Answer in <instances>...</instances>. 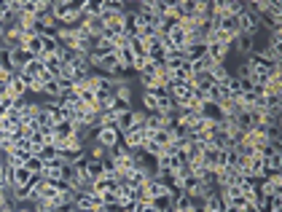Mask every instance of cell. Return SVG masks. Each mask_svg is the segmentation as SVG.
I'll use <instances>...</instances> for the list:
<instances>
[{
    "label": "cell",
    "instance_id": "cell-9",
    "mask_svg": "<svg viewBox=\"0 0 282 212\" xmlns=\"http://www.w3.org/2000/svg\"><path fill=\"white\" fill-rule=\"evenodd\" d=\"M229 54H231L229 46H221V43H215V41L207 43V57L213 59L215 65H218V62H229Z\"/></svg>",
    "mask_w": 282,
    "mask_h": 212
},
{
    "label": "cell",
    "instance_id": "cell-16",
    "mask_svg": "<svg viewBox=\"0 0 282 212\" xmlns=\"http://www.w3.org/2000/svg\"><path fill=\"white\" fill-rule=\"evenodd\" d=\"M70 11H73V0H54L51 3V17L57 22H62Z\"/></svg>",
    "mask_w": 282,
    "mask_h": 212
},
{
    "label": "cell",
    "instance_id": "cell-40",
    "mask_svg": "<svg viewBox=\"0 0 282 212\" xmlns=\"http://www.w3.org/2000/svg\"><path fill=\"white\" fill-rule=\"evenodd\" d=\"M14 105H17V99H14V97H3V99H0V119H6V116L11 113Z\"/></svg>",
    "mask_w": 282,
    "mask_h": 212
},
{
    "label": "cell",
    "instance_id": "cell-21",
    "mask_svg": "<svg viewBox=\"0 0 282 212\" xmlns=\"http://www.w3.org/2000/svg\"><path fill=\"white\" fill-rule=\"evenodd\" d=\"M124 35H127V38H137V35H140L135 11H127V14H124Z\"/></svg>",
    "mask_w": 282,
    "mask_h": 212
},
{
    "label": "cell",
    "instance_id": "cell-17",
    "mask_svg": "<svg viewBox=\"0 0 282 212\" xmlns=\"http://www.w3.org/2000/svg\"><path fill=\"white\" fill-rule=\"evenodd\" d=\"M81 14H83L86 19L103 17V14H105V3H97V0H83V3H81Z\"/></svg>",
    "mask_w": 282,
    "mask_h": 212
},
{
    "label": "cell",
    "instance_id": "cell-5",
    "mask_svg": "<svg viewBox=\"0 0 282 212\" xmlns=\"http://www.w3.org/2000/svg\"><path fill=\"white\" fill-rule=\"evenodd\" d=\"M191 91H194V83H172L169 86V97H172L175 105H188Z\"/></svg>",
    "mask_w": 282,
    "mask_h": 212
},
{
    "label": "cell",
    "instance_id": "cell-22",
    "mask_svg": "<svg viewBox=\"0 0 282 212\" xmlns=\"http://www.w3.org/2000/svg\"><path fill=\"white\" fill-rule=\"evenodd\" d=\"M132 127H135V111L129 108V111L119 113V119H116V129H119L121 135H124V132H129Z\"/></svg>",
    "mask_w": 282,
    "mask_h": 212
},
{
    "label": "cell",
    "instance_id": "cell-47",
    "mask_svg": "<svg viewBox=\"0 0 282 212\" xmlns=\"http://www.w3.org/2000/svg\"><path fill=\"white\" fill-rule=\"evenodd\" d=\"M148 62H151L148 57H135V65H132V70H135V73H143V67L148 65Z\"/></svg>",
    "mask_w": 282,
    "mask_h": 212
},
{
    "label": "cell",
    "instance_id": "cell-23",
    "mask_svg": "<svg viewBox=\"0 0 282 212\" xmlns=\"http://www.w3.org/2000/svg\"><path fill=\"white\" fill-rule=\"evenodd\" d=\"M30 177H33V172L27 167H14V180H11V188H22L30 183Z\"/></svg>",
    "mask_w": 282,
    "mask_h": 212
},
{
    "label": "cell",
    "instance_id": "cell-44",
    "mask_svg": "<svg viewBox=\"0 0 282 212\" xmlns=\"http://www.w3.org/2000/svg\"><path fill=\"white\" fill-rule=\"evenodd\" d=\"M143 111L145 113H153L156 111V97H153V94H145L143 91Z\"/></svg>",
    "mask_w": 282,
    "mask_h": 212
},
{
    "label": "cell",
    "instance_id": "cell-42",
    "mask_svg": "<svg viewBox=\"0 0 282 212\" xmlns=\"http://www.w3.org/2000/svg\"><path fill=\"white\" fill-rule=\"evenodd\" d=\"M25 167L33 172V175H38V172H43V159H41V156H33V159H30Z\"/></svg>",
    "mask_w": 282,
    "mask_h": 212
},
{
    "label": "cell",
    "instance_id": "cell-39",
    "mask_svg": "<svg viewBox=\"0 0 282 212\" xmlns=\"http://www.w3.org/2000/svg\"><path fill=\"white\" fill-rule=\"evenodd\" d=\"M22 17H38V0H22Z\"/></svg>",
    "mask_w": 282,
    "mask_h": 212
},
{
    "label": "cell",
    "instance_id": "cell-50",
    "mask_svg": "<svg viewBox=\"0 0 282 212\" xmlns=\"http://www.w3.org/2000/svg\"><path fill=\"white\" fill-rule=\"evenodd\" d=\"M81 212H100V209H81Z\"/></svg>",
    "mask_w": 282,
    "mask_h": 212
},
{
    "label": "cell",
    "instance_id": "cell-10",
    "mask_svg": "<svg viewBox=\"0 0 282 212\" xmlns=\"http://www.w3.org/2000/svg\"><path fill=\"white\" fill-rule=\"evenodd\" d=\"M145 132L143 129H129V132H124L121 135V145H127V148H143L145 143Z\"/></svg>",
    "mask_w": 282,
    "mask_h": 212
},
{
    "label": "cell",
    "instance_id": "cell-14",
    "mask_svg": "<svg viewBox=\"0 0 282 212\" xmlns=\"http://www.w3.org/2000/svg\"><path fill=\"white\" fill-rule=\"evenodd\" d=\"M258 191H261L263 196H277V193H282V177H263Z\"/></svg>",
    "mask_w": 282,
    "mask_h": 212
},
{
    "label": "cell",
    "instance_id": "cell-29",
    "mask_svg": "<svg viewBox=\"0 0 282 212\" xmlns=\"http://www.w3.org/2000/svg\"><path fill=\"white\" fill-rule=\"evenodd\" d=\"M263 172H266V159L263 156H250V175H255V177H263Z\"/></svg>",
    "mask_w": 282,
    "mask_h": 212
},
{
    "label": "cell",
    "instance_id": "cell-19",
    "mask_svg": "<svg viewBox=\"0 0 282 212\" xmlns=\"http://www.w3.org/2000/svg\"><path fill=\"white\" fill-rule=\"evenodd\" d=\"M73 127H75V124L70 121V119H65V121H57V124H54V135H57V140H59V143H65L67 137H73Z\"/></svg>",
    "mask_w": 282,
    "mask_h": 212
},
{
    "label": "cell",
    "instance_id": "cell-28",
    "mask_svg": "<svg viewBox=\"0 0 282 212\" xmlns=\"http://www.w3.org/2000/svg\"><path fill=\"white\" fill-rule=\"evenodd\" d=\"M172 83H191V65H188V62H185V65L183 67H180V70H172ZM169 83V86H172Z\"/></svg>",
    "mask_w": 282,
    "mask_h": 212
},
{
    "label": "cell",
    "instance_id": "cell-45",
    "mask_svg": "<svg viewBox=\"0 0 282 212\" xmlns=\"http://www.w3.org/2000/svg\"><path fill=\"white\" fill-rule=\"evenodd\" d=\"M124 145L119 143V145H113V148H108V159H113V161H119V159H124Z\"/></svg>",
    "mask_w": 282,
    "mask_h": 212
},
{
    "label": "cell",
    "instance_id": "cell-24",
    "mask_svg": "<svg viewBox=\"0 0 282 212\" xmlns=\"http://www.w3.org/2000/svg\"><path fill=\"white\" fill-rule=\"evenodd\" d=\"M25 49L33 54V57H41V54H43V35H30V38H25Z\"/></svg>",
    "mask_w": 282,
    "mask_h": 212
},
{
    "label": "cell",
    "instance_id": "cell-13",
    "mask_svg": "<svg viewBox=\"0 0 282 212\" xmlns=\"http://www.w3.org/2000/svg\"><path fill=\"white\" fill-rule=\"evenodd\" d=\"M199 113L205 116L207 121H213V124H221V121H223V111H221V105H215V102H210V99L199 108Z\"/></svg>",
    "mask_w": 282,
    "mask_h": 212
},
{
    "label": "cell",
    "instance_id": "cell-27",
    "mask_svg": "<svg viewBox=\"0 0 282 212\" xmlns=\"http://www.w3.org/2000/svg\"><path fill=\"white\" fill-rule=\"evenodd\" d=\"M148 140H151V143H156V145L164 151V148L172 143V135H169V129H159V132H151V135H148Z\"/></svg>",
    "mask_w": 282,
    "mask_h": 212
},
{
    "label": "cell",
    "instance_id": "cell-46",
    "mask_svg": "<svg viewBox=\"0 0 282 212\" xmlns=\"http://www.w3.org/2000/svg\"><path fill=\"white\" fill-rule=\"evenodd\" d=\"M108 191V177H100L91 183V193H105Z\"/></svg>",
    "mask_w": 282,
    "mask_h": 212
},
{
    "label": "cell",
    "instance_id": "cell-48",
    "mask_svg": "<svg viewBox=\"0 0 282 212\" xmlns=\"http://www.w3.org/2000/svg\"><path fill=\"white\" fill-rule=\"evenodd\" d=\"M3 169H6V161H0V183H3Z\"/></svg>",
    "mask_w": 282,
    "mask_h": 212
},
{
    "label": "cell",
    "instance_id": "cell-30",
    "mask_svg": "<svg viewBox=\"0 0 282 212\" xmlns=\"http://www.w3.org/2000/svg\"><path fill=\"white\" fill-rule=\"evenodd\" d=\"M210 75H213L215 83H221V81H226V78L231 75V70H229L226 62H218V65H213V70H210Z\"/></svg>",
    "mask_w": 282,
    "mask_h": 212
},
{
    "label": "cell",
    "instance_id": "cell-4",
    "mask_svg": "<svg viewBox=\"0 0 282 212\" xmlns=\"http://www.w3.org/2000/svg\"><path fill=\"white\" fill-rule=\"evenodd\" d=\"M183 54H185L188 62H197V59H202L207 54V43H202V41H197V38L188 35V43L183 46Z\"/></svg>",
    "mask_w": 282,
    "mask_h": 212
},
{
    "label": "cell",
    "instance_id": "cell-12",
    "mask_svg": "<svg viewBox=\"0 0 282 212\" xmlns=\"http://www.w3.org/2000/svg\"><path fill=\"white\" fill-rule=\"evenodd\" d=\"M261 105L271 113H282V94L279 91H263L261 97Z\"/></svg>",
    "mask_w": 282,
    "mask_h": 212
},
{
    "label": "cell",
    "instance_id": "cell-32",
    "mask_svg": "<svg viewBox=\"0 0 282 212\" xmlns=\"http://www.w3.org/2000/svg\"><path fill=\"white\" fill-rule=\"evenodd\" d=\"M116 57H119V65L129 73L132 65H135V54H132L129 49H119V51H116Z\"/></svg>",
    "mask_w": 282,
    "mask_h": 212
},
{
    "label": "cell",
    "instance_id": "cell-37",
    "mask_svg": "<svg viewBox=\"0 0 282 212\" xmlns=\"http://www.w3.org/2000/svg\"><path fill=\"white\" fill-rule=\"evenodd\" d=\"M105 3V11H111V14H127V3L124 0H103Z\"/></svg>",
    "mask_w": 282,
    "mask_h": 212
},
{
    "label": "cell",
    "instance_id": "cell-26",
    "mask_svg": "<svg viewBox=\"0 0 282 212\" xmlns=\"http://www.w3.org/2000/svg\"><path fill=\"white\" fill-rule=\"evenodd\" d=\"M86 177H89V180H100V177H105V164H103V161L89 159V164H86Z\"/></svg>",
    "mask_w": 282,
    "mask_h": 212
},
{
    "label": "cell",
    "instance_id": "cell-38",
    "mask_svg": "<svg viewBox=\"0 0 282 212\" xmlns=\"http://www.w3.org/2000/svg\"><path fill=\"white\" fill-rule=\"evenodd\" d=\"M57 51H59L57 38H43V54H41V57H54Z\"/></svg>",
    "mask_w": 282,
    "mask_h": 212
},
{
    "label": "cell",
    "instance_id": "cell-8",
    "mask_svg": "<svg viewBox=\"0 0 282 212\" xmlns=\"http://www.w3.org/2000/svg\"><path fill=\"white\" fill-rule=\"evenodd\" d=\"M33 59H35V57H33V54H30V51L25 49V46H22V49H14V51H11V65H14V73L25 70V67H27Z\"/></svg>",
    "mask_w": 282,
    "mask_h": 212
},
{
    "label": "cell",
    "instance_id": "cell-49",
    "mask_svg": "<svg viewBox=\"0 0 282 212\" xmlns=\"http://www.w3.org/2000/svg\"><path fill=\"white\" fill-rule=\"evenodd\" d=\"M223 212H239V209H237V207H226Z\"/></svg>",
    "mask_w": 282,
    "mask_h": 212
},
{
    "label": "cell",
    "instance_id": "cell-7",
    "mask_svg": "<svg viewBox=\"0 0 282 212\" xmlns=\"http://www.w3.org/2000/svg\"><path fill=\"white\" fill-rule=\"evenodd\" d=\"M231 51L242 54V57H250V54L255 51V38L253 35H237L234 38V49Z\"/></svg>",
    "mask_w": 282,
    "mask_h": 212
},
{
    "label": "cell",
    "instance_id": "cell-11",
    "mask_svg": "<svg viewBox=\"0 0 282 212\" xmlns=\"http://www.w3.org/2000/svg\"><path fill=\"white\" fill-rule=\"evenodd\" d=\"M172 14H175L180 22L191 19L194 17V0H175V3H172Z\"/></svg>",
    "mask_w": 282,
    "mask_h": 212
},
{
    "label": "cell",
    "instance_id": "cell-15",
    "mask_svg": "<svg viewBox=\"0 0 282 212\" xmlns=\"http://www.w3.org/2000/svg\"><path fill=\"white\" fill-rule=\"evenodd\" d=\"M143 191L148 193V199H156V196L169 193V185L164 183V180H148V183L143 185Z\"/></svg>",
    "mask_w": 282,
    "mask_h": 212
},
{
    "label": "cell",
    "instance_id": "cell-34",
    "mask_svg": "<svg viewBox=\"0 0 282 212\" xmlns=\"http://www.w3.org/2000/svg\"><path fill=\"white\" fill-rule=\"evenodd\" d=\"M59 145H62V143H59ZM59 145H43V148H41V153H38V156H41L43 161H51V159H62V156H59Z\"/></svg>",
    "mask_w": 282,
    "mask_h": 212
},
{
    "label": "cell",
    "instance_id": "cell-3",
    "mask_svg": "<svg viewBox=\"0 0 282 212\" xmlns=\"http://www.w3.org/2000/svg\"><path fill=\"white\" fill-rule=\"evenodd\" d=\"M94 143H100L103 148H113V145L121 143V132L116 127H103L97 135H94Z\"/></svg>",
    "mask_w": 282,
    "mask_h": 212
},
{
    "label": "cell",
    "instance_id": "cell-43",
    "mask_svg": "<svg viewBox=\"0 0 282 212\" xmlns=\"http://www.w3.org/2000/svg\"><path fill=\"white\" fill-rule=\"evenodd\" d=\"M27 94H38V97H43V81H41V78H33V81H30Z\"/></svg>",
    "mask_w": 282,
    "mask_h": 212
},
{
    "label": "cell",
    "instance_id": "cell-36",
    "mask_svg": "<svg viewBox=\"0 0 282 212\" xmlns=\"http://www.w3.org/2000/svg\"><path fill=\"white\" fill-rule=\"evenodd\" d=\"M151 204H153V207L159 209V212H167V209L172 207V196H169V193H164V196H156V199H151Z\"/></svg>",
    "mask_w": 282,
    "mask_h": 212
},
{
    "label": "cell",
    "instance_id": "cell-31",
    "mask_svg": "<svg viewBox=\"0 0 282 212\" xmlns=\"http://www.w3.org/2000/svg\"><path fill=\"white\" fill-rule=\"evenodd\" d=\"M43 62H46V57H35V59H33V62H30V65L25 67V73H27L30 78H41V73L46 70Z\"/></svg>",
    "mask_w": 282,
    "mask_h": 212
},
{
    "label": "cell",
    "instance_id": "cell-33",
    "mask_svg": "<svg viewBox=\"0 0 282 212\" xmlns=\"http://www.w3.org/2000/svg\"><path fill=\"white\" fill-rule=\"evenodd\" d=\"M43 65H46V70H49V73H51L54 78H59V75H62V62H59L57 54H54V57H46Z\"/></svg>",
    "mask_w": 282,
    "mask_h": 212
},
{
    "label": "cell",
    "instance_id": "cell-1",
    "mask_svg": "<svg viewBox=\"0 0 282 212\" xmlns=\"http://www.w3.org/2000/svg\"><path fill=\"white\" fill-rule=\"evenodd\" d=\"M30 78L25 70H19V73H14L11 75V83H9V97H14V99H25L27 97V86H30Z\"/></svg>",
    "mask_w": 282,
    "mask_h": 212
},
{
    "label": "cell",
    "instance_id": "cell-41",
    "mask_svg": "<svg viewBox=\"0 0 282 212\" xmlns=\"http://www.w3.org/2000/svg\"><path fill=\"white\" fill-rule=\"evenodd\" d=\"M245 9H247L245 0H229V14H231V17H239Z\"/></svg>",
    "mask_w": 282,
    "mask_h": 212
},
{
    "label": "cell",
    "instance_id": "cell-25",
    "mask_svg": "<svg viewBox=\"0 0 282 212\" xmlns=\"http://www.w3.org/2000/svg\"><path fill=\"white\" fill-rule=\"evenodd\" d=\"M199 207H202V212H223L226 209V204H223V199H221V196H210V199H205V201H202L199 204Z\"/></svg>",
    "mask_w": 282,
    "mask_h": 212
},
{
    "label": "cell",
    "instance_id": "cell-35",
    "mask_svg": "<svg viewBox=\"0 0 282 212\" xmlns=\"http://www.w3.org/2000/svg\"><path fill=\"white\" fill-rule=\"evenodd\" d=\"M124 185H127V188H143L145 185V175H143V172H129Z\"/></svg>",
    "mask_w": 282,
    "mask_h": 212
},
{
    "label": "cell",
    "instance_id": "cell-2",
    "mask_svg": "<svg viewBox=\"0 0 282 212\" xmlns=\"http://www.w3.org/2000/svg\"><path fill=\"white\" fill-rule=\"evenodd\" d=\"M237 25H239V35H258V30H261V22H258V14L253 11H242L237 17Z\"/></svg>",
    "mask_w": 282,
    "mask_h": 212
},
{
    "label": "cell",
    "instance_id": "cell-20",
    "mask_svg": "<svg viewBox=\"0 0 282 212\" xmlns=\"http://www.w3.org/2000/svg\"><path fill=\"white\" fill-rule=\"evenodd\" d=\"M83 30L89 33L91 38H100L105 33V22H103V17H91V19H86L83 22Z\"/></svg>",
    "mask_w": 282,
    "mask_h": 212
},
{
    "label": "cell",
    "instance_id": "cell-6",
    "mask_svg": "<svg viewBox=\"0 0 282 212\" xmlns=\"http://www.w3.org/2000/svg\"><path fill=\"white\" fill-rule=\"evenodd\" d=\"M25 46V38H22V30L19 27H9L3 35V49L6 51H14V49H22Z\"/></svg>",
    "mask_w": 282,
    "mask_h": 212
},
{
    "label": "cell",
    "instance_id": "cell-18",
    "mask_svg": "<svg viewBox=\"0 0 282 212\" xmlns=\"http://www.w3.org/2000/svg\"><path fill=\"white\" fill-rule=\"evenodd\" d=\"M263 137L269 145H282V124H266Z\"/></svg>",
    "mask_w": 282,
    "mask_h": 212
}]
</instances>
